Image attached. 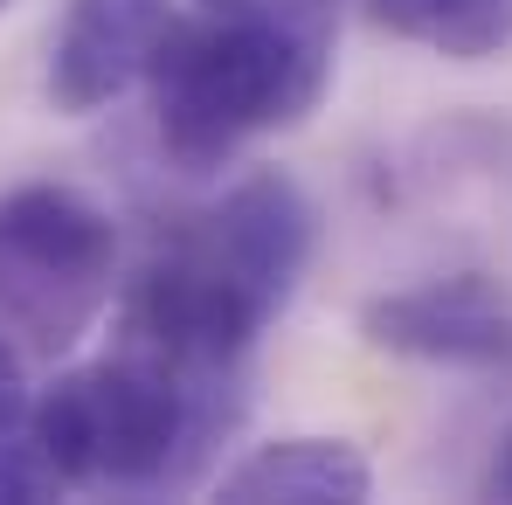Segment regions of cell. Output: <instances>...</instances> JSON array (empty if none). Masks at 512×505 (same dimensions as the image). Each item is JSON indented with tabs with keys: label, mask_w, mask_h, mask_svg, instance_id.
I'll use <instances>...</instances> for the list:
<instances>
[{
	"label": "cell",
	"mask_w": 512,
	"mask_h": 505,
	"mask_svg": "<svg viewBox=\"0 0 512 505\" xmlns=\"http://www.w3.org/2000/svg\"><path fill=\"white\" fill-rule=\"evenodd\" d=\"M367 21L443 63H485L512 49V0H367Z\"/></svg>",
	"instance_id": "8"
},
{
	"label": "cell",
	"mask_w": 512,
	"mask_h": 505,
	"mask_svg": "<svg viewBox=\"0 0 512 505\" xmlns=\"http://www.w3.org/2000/svg\"><path fill=\"white\" fill-rule=\"evenodd\" d=\"M360 339L395 360H423V367H450V374H512V298L492 277L457 270L436 284L367 298Z\"/></svg>",
	"instance_id": "5"
},
{
	"label": "cell",
	"mask_w": 512,
	"mask_h": 505,
	"mask_svg": "<svg viewBox=\"0 0 512 505\" xmlns=\"http://www.w3.org/2000/svg\"><path fill=\"white\" fill-rule=\"evenodd\" d=\"M118 298V222L63 180H21L0 194V333L63 360Z\"/></svg>",
	"instance_id": "4"
},
{
	"label": "cell",
	"mask_w": 512,
	"mask_h": 505,
	"mask_svg": "<svg viewBox=\"0 0 512 505\" xmlns=\"http://www.w3.org/2000/svg\"><path fill=\"white\" fill-rule=\"evenodd\" d=\"M250 416V360H180L118 339L104 360L56 374L28 429L70 492H187L208 478L236 422Z\"/></svg>",
	"instance_id": "1"
},
{
	"label": "cell",
	"mask_w": 512,
	"mask_h": 505,
	"mask_svg": "<svg viewBox=\"0 0 512 505\" xmlns=\"http://www.w3.org/2000/svg\"><path fill=\"white\" fill-rule=\"evenodd\" d=\"M7 7H14V0H0V14H7Z\"/></svg>",
	"instance_id": "13"
},
{
	"label": "cell",
	"mask_w": 512,
	"mask_h": 505,
	"mask_svg": "<svg viewBox=\"0 0 512 505\" xmlns=\"http://www.w3.org/2000/svg\"><path fill=\"white\" fill-rule=\"evenodd\" d=\"M374 492V464L346 436H277L222 471V499L236 505H360Z\"/></svg>",
	"instance_id": "7"
},
{
	"label": "cell",
	"mask_w": 512,
	"mask_h": 505,
	"mask_svg": "<svg viewBox=\"0 0 512 505\" xmlns=\"http://www.w3.org/2000/svg\"><path fill=\"white\" fill-rule=\"evenodd\" d=\"M21 339L0 333V436L28 429V409H35V388H28V367H21Z\"/></svg>",
	"instance_id": "10"
},
{
	"label": "cell",
	"mask_w": 512,
	"mask_h": 505,
	"mask_svg": "<svg viewBox=\"0 0 512 505\" xmlns=\"http://www.w3.org/2000/svg\"><path fill=\"white\" fill-rule=\"evenodd\" d=\"M478 492H485V499H499V505H512V422H506V436L492 443V464H485Z\"/></svg>",
	"instance_id": "11"
},
{
	"label": "cell",
	"mask_w": 512,
	"mask_h": 505,
	"mask_svg": "<svg viewBox=\"0 0 512 505\" xmlns=\"http://www.w3.org/2000/svg\"><path fill=\"white\" fill-rule=\"evenodd\" d=\"M201 7H243V0H201Z\"/></svg>",
	"instance_id": "12"
},
{
	"label": "cell",
	"mask_w": 512,
	"mask_h": 505,
	"mask_svg": "<svg viewBox=\"0 0 512 505\" xmlns=\"http://www.w3.org/2000/svg\"><path fill=\"white\" fill-rule=\"evenodd\" d=\"M173 28V0H70L49 49V104L63 118H90L146 84Z\"/></svg>",
	"instance_id": "6"
},
{
	"label": "cell",
	"mask_w": 512,
	"mask_h": 505,
	"mask_svg": "<svg viewBox=\"0 0 512 505\" xmlns=\"http://www.w3.org/2000/svg\"><path fill=\"white\" fill-rule=\"evenodd\" d=\"M56 492H70V485L49 464V450L35 443V429L0 436V505H42V499H56Z\"/></svg>",
	"instance_id": "9"
},
{
	"label": "cell",
	"mask_w": 512,
	"mask_h": 505,
	"mask_svg": "<svg viewBox=\"0 0 512 505\" xmlns=\"http://www.w3.org/2000/svg\"><path fill=\"white\" fill-rule=\"evenodd\" d=\"M340 0H243L173 14L146 70L153 132L180 173H222L256 132H291L333 90Z\"/></svg>",
	"instance_id": "3"
},
{
	"label": "cell",
	"mask_w": 512,
	"mask_h": 505,
	"mask_svg": "<svg viewBox=\"0 0 512 505\" xmlns=\"http://www.w3.org/2000/svg\"><path fill=\"white\" fill-rule=\"evenodd\" d=\"M319 250L312 194L277 167L243 173L215 208L187 215L167 243L125 277L118 339L187 353V360H250L256 333L291 305Z\"/></svg>",
	"instance_id": "2"
}]
</instances>
